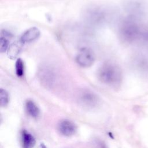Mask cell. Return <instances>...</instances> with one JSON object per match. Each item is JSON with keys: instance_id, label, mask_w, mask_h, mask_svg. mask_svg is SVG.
<instances>
[{"instance_id": "obj_9", "label": "cell", "mask_w": 148, "mask_h": 148, "mask_svg": "<svg viewBox=\"0 0 148 148\" xmlns=\"http://www.w3.org/2000/svg\"><path fill=\"white\" fill-rule=\"evenodd\" d=\"M39 29L36 27H31L25 31L21 35L20 42L22 44L31 43L37 39L40 36Z\"/></svg>"}, {"instance_id": "obj_15", "label": "cell", "mask_w": 148, "mask_h": 148, "mask_svg": "<svg viewBox=\"0 0 148 148\" xmlns=\"http://www.w3.org/2000/svg\"><path fill=\"white\" fill-rule=\"evenodd\" d=\"M9 94L8 92L3 88L0 90V104L1 106H6L9 103Z\"/></svg>"}, {"instance_id": "obj_5", "label": "cell", "mask_w": 148, "mask_h": 148, "mask_svg": "<svg viewBox=\"0 0 148 148\" xmlns=\"http://www.w3.org/2000/svg\"><path fill=\"white\" fill-rule=\"evenodd\" d=\"M133 66L138 73L148 76V51L142 50L135 56Z\"/></svg>"}, {"instance_id": "obj_1", "label": "cell", "mask_w": 148, "mask_h": 148, "mask_svg": "<svg viewBox=\"0 0 148 148\" xmlns=\"http://www.w3.org/2000/svg\"><path fill=\"white\" fill-rule=\"evenodd\" d=\"M97 77L102 83L116 87L119 86L122 82L123 73L120 67L117 64L106 62L98 68Z\"/></svg>"}, {"instance_id": "obj_12", "label": "cell", "mask_w": 148, "mask_h": 148, "mask_svg": "<svg viewBox=\"0 0 148 148\" xmlns=\"http://www.w3.org/2000/svg\"><path fill=\"white\" fill-rule=\"evenodd\" d=\"M25 108L28 114L33 118H37L39 115V109L34 102L28 100L25 103Z\"/></svg>"}, {"instance_id": "obj_10", "label": "cell", "mask_w": 148, "mask_h": 148, "mask_svg": "<svg viewBox=\"0 0 148 148\" xmlns=\"http://www.w3.org/2000/svg\"><path fill=\"white\" fill-rule=\"evenodd\" d=\"M21 134L23 148H33L36 142L34 137L25 130H23Z\"/></svg>"}, {"instance_id": "obj_7", "label": "cell", "mask_w": 148, "mask_h": 148, "mask_svg": "<svg viewBox=\"0 0 148 148\" xmlns=\"http://www.w3.org/2000/svg\"><path fill=\"white\" fill-rule=\"evenodd\" d=\"M80 102L85 106L94 107L99 102L98 96L93 92L88 90H83L79 94Z\"/></svg>"}, {"instance_id": "obj_13", "label": "cell", "mask_w": 148, "mask_h": 148, "mask_svg": "<svg viewBox=\"0 0 148 148\" xmlns=\"http://www.w3.org/2000/svg\"><path fill=\"white\" fill-rule=\"evenodd\" d=\"M20 44H22L20 42L19 43H13L11 44L8 50V54L10 58H15L19 54L21 50Z\"/></svg>"}, {"instance_id": "obj_3", "label": "cell", "mask_w": 148, "mask_h": 148, "mask_svg": "<svg viewBox=\"0 0 148 148\" xmlns=\"http://www.w3.org/2000/svg\"><path fill=\"white\" fill-rule=\"evenodd\" d=\"M124 9L128 15L140 18H146L148 13L146 0H127Z\"/></svg>"}, {"instance_id": "obj_8", "label": "cell", "mask_w": 148, "mask_h": 148, "mask_svg": "<svg viewBox=\"0 0 148 148\" xmlns=\"http://www.w3.org/2000/svg\"><path fill=\"white\" fill-rule=\"evenodd\" d=\"M60 134L66 136H71L75 134L77 128L74 123L69 120H62L58 124Z\"/></svg>"}, {"instance_id": "obj_16", "label": "cell", "mask_w": 148, "mask_h": 148, "mask_svg": "<svg viewBox=\"0 0 148 148\" xmlns=\"http://www.w3.org/2000/svg\"><path fill=\"white\" fill-rule=\"evenodd\" d=\"M40 148H47V147L43 143H41L40 145Z\"/></svg>"}, {"instance_id": "obj_2", "label": "cell", "mask_w": 148, "mask_h": 148, "mask_svg": "<svg viewBox=\"0 0 148 148\" xmlns=\"http://www.w3.org/2000/svg\"><path fill=\"white\" fill-rule=\"evenodd\" d=\"M110 15L105 7L99 5L88 6L83 12V18L86 22L93 26H100L105 24Z\"/></svg>"}, {"instance_id": "obj_6", "label": "cell", "mask_w": 148, "mask_h": 148, "mask_svg": "<svg viewBox=\"0 0 148 148\" xmlns=\"http://www.w3.org/2000/svg\"><path fill=\"white\" fill-rule=\"evenodd\" d=\"M95 55L93 51L87 47L82 48L76 56L77 64L83 68L91 66L94 62Z\"/></svg>"}, {"instance_id": "obj_11", "label": "cell", "mask_w": 148, "mask_h": 148, "mask_svg": "<svg viewBox=\"0 0 148 148\" xmlns=\"http://www.w3.org/2000/svg\"><path fill=\"white\" fill-rule=\"evenodd\" d=\"M12 35L8 31L2 30L0 38V52L3 53L8 50L9 47V40Z\"/></svg>"}, {"instance_id": "obj_4", "label": "cell", "mask_w": 148, "mask_h": 148, "mask_svg": "<svg viewBox=\"0 0 148 148\" xmlns=\"http://www.w3.org/2000/svg\"><path fill=\"white\" fill-rule=\"evenodd\" d=\"M37 74L42 84L47 87L53 86L57 81V72L52 66L49 65L43 64L39 66Z\"/></svg>"}, {"instance_id": "obj_17", "label": "cell", "mask_w": 148, "mask_h": 148, "mask_svg": "<svg viewBox=\"0 0 148 148\" xmlns=\"http://www.w3.org/2000/svg\"><path fill=\"white\" fill-rule=\"evenodd\" d=\"M100 148H105V147H104L103 146H102H102H100Z\"/></svg>"}, {"instance_id": "obj_14", "label": "cell", "mask_w": 148, "mask_h": 148, "mask_svg": "<svg viewBox=\"0 0 148 148\" xmlns=\"http://www.w3.org/2000/svg\"><path fill=\"white\" fill-rule=\"evenodd\" d=\"M16 74L18 77H21L24 75V64L21 58H18L15 63Z\"/></svg>"}]
</instances>
